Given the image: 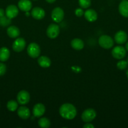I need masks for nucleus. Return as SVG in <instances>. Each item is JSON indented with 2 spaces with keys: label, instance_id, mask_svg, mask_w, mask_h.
<instances>
[{
  "label": "nucleus",
  "instance_id": "nucleus-18",
  "mask_svg": "<svg viewBox=\"0 0 128 128\" xmlns=\"http://www.w3.org/2000/svg\"><path fill=\"white\" fill-rule=\"evenodd\" d=\"M119 13L125 18H128V1L122 0L119 5Z\"/></svg>",
  "mask_w": 128,
  "mask_h": 128
},
{
  "label": "nucleus",
  "instance_id": "nucleus-21",
  "mask_svg": "<svg viewBox=\"0 0 128 128\" xmlns=\"http://www.w3.org/2000/svg\"><path fill=\"white\" fill-rule=\"evenodd\" d=\"M10 56V51L6 47L0 48V61L2 62L6 61Z\"/></svg>",
  "mask_w": 128,
  "mask_h": 128
},
{
  "label": "nucleus",
  "instance_id": "nucleus-23",
  "mask_svg": "<svg viewBox=\"0 0 128 128\" xmlns=\"http://www.w3.org/2000/svg\"><path fill=\"white\" fill-rule=\"evenodd\" d=\"M38 126L41 128H48L50 126V121L47 118H41L38 120Z\"/></svg>",
  "mask_w": 128,
  "mask_h": 128
},
{
  "label": "nucleus",
  "instance_id": "nucleus-35",
  "mask_svg": "<svg viewBox=\"0 0 128 128\" xmlns=\"http://www.w3.org/2000/svg\"><path fill=\"white\" fill-rule=\"evenodd\" d=\"M127 63H128V58H127Z\"/></svg>",
  "mask_w": 128,
  "mask_h": 128
},
{
  "label": "nucleus",
  "instance_id": "nucleus-19",
  "mask_svg": "<svg viewBox=\"0 0 128 128\" xmlns=\"http://www.w3.org/2000/svg\"><path fill=\"white\" fill-rule=\"evenodd\" d=\"M38 63L39 66L43 68H47L51 65V60L48 57L45 56H40L38 59Z\"/></svg>",
  "mask_w": 128,
  "mask_h": 128
},
{
  "label": "nucleus",
  "instance_id": "nucleus-13",
  "mask_svg": "<svg viewBox=\"0 0 128 128\" xmlns=\"http://www.w3.org/2000/svg\"><path fill=\"white\" fill-rule=\"evenodd\" d=\"M31 14L34 19L37 20H42L45 16V11L40 7H35L32 9Z\"/></svg>",
  "mask_w": 128,
  "mask_h": 128
},
{
  "label": "nucleus",
  "instance_id": "nucleus-8",
  "mask_svg": "<svg viewBox=\"0 0 128 128\" xmlns=\"http://www.w3.org/2000/svg\"><path fill=\"white\" fill-rule=\"evenodd\" d=\"M17 101L21 105L27 104L30 100V95L28 91L21 90L17 94Z\"/></svg>",
  "mask_w": 128,
  "mask_h": 128
},
{
  "label": "nucleus",
  "instance_id": "nucleus-34",
  "mask_svg": "<svg viewBox=\"0 0 128 128\" xmlns=\"http://www.w3.org/2000/svg\"><path fill=\"white\" fill-rule=\"evenodd\" d=\"M126 76H127V79H128V70H127V71H126Z\"/></svg>",
  "mask_w": 128,
  "mask_h": 128
},
{
  "label": "nucleus",
  "instance_id": "nucleus-14",
  "mask_svg": "<svg viewBox=\"0 0 128 128\" xmlns=\"http://www.w3.org/2000/svg\"><path fill=\"white\" fill-rule=\"evenodd\" d=\"M17 114L22 120H28L30 116V111L26 106H21L18 108Z\"/></svg>",
  "mask_w": 128,
  "mask_h": 128
},
{
  "label": "nucleus",
  "instance_id": "nucleus-26",
  "mask_svg": "<svg viewBox=\"0 0 128 128\" xmlns=\"http://www.w3.org/2000/svg\"><path fill=\"white\" fill-rule=\"evenodd\" d=\"M11 23V19L8 18L6 16L5 17V16L0 17V25L3 26H6L9 25Z\"/></svg>",
  "mask_w": 128,
  "mask_h": 128
},
{
  "label": "nucleus",
  "instance_id": "nucleus-11",
  "mask_svg": "<svg viewBox=\"0 0 128 128\" xmlns=\"http://www.w3.org/2000/svg\"><path fill=\"white\" fill-rule=\"evenodd\" d=\"M19 13L18 8L16 6L13 4L9 5L6 9L5 14L6 16L10 19H13L18 16Z\"/></svg>",
  "mask_w": 128,
  "mask_h": 128
},
{
  "label": "nucleus",
  "instance_id": "nucleus-25",
  "mask_svg": "<svg viewBox=\"0 0 128 128\" xmlns=\"http://www.w3.org/2000/svg\"><path fill=\"white\" fill-rule=\"evenodd\" d=\"M128 66L127 61H125V60H120L119 62L117 63V67L119 70H124L127 68Z\"/></svg>",
  "mask_w": 128,
  "mask_h": 128
},
{
  "label": "nucleus",
  "instance_id": "nucleus-29",
  "mask_svg": "<svg viewBox=\"0 0 128 128\" xmlns=\"http://www.w3.org/2000/svg\"><path fill=\"white\" fill-rule=\"evenodd\" d=\"M84 128H94V126L91 123H89V122H87L85 124H84L83 126Z\"/></svg>",
  "mask_w": 128,
  "mask_h": 128
},
{
  "label": "nucleus",
  "instance_id": "nucleus-28",
  "mask_svg": "<svg viewBox=\"0 0 128 128\" xmlns=\"http://www.w3.org/2000/svg\"><path fill=\"white\" fill-rule=\"evenodd\" d=\"M75 14L77 17H81L84 14V11L83 10V8H77L75 10Z\"/></svg>",
  "mask_w": 128,
  "mask_h": 128
},
{
  "label": "nucleus",
  "instance_id": "nucleus-6",
  "mask_svg": "<svg viewBox=\"0 0 128 128\" xmlns=\"http://www.w3.org/2000/svg\"><path fill=\"white\" fill-rule=\"evenodd\" d=\"M51 19L56 23L61 22L64 18V11L61 8L56 7L51 11Z\"/></svg>",
  "mask_w": 128,
  "mask_h": 128
},
{
  "label": "nucleus",
  "instance_id": "nucleus-3",
  "mask_svg": "<svg viewBox=\"0 0 128 128\" xmlns=\"http://www.w3.org/2000/svg\"><path fill=\"white\" fill-rule=\"evenodd\" d=\"M41 52L40 48L36 42H31L27 48V53L31 58H37Z\"/></svg>",
  "mask_w": 128,
  "mask_h": 128
},
{
  "label": "nucleus",
  "instance_id": "nucleus-1",
  "mask_svg": "<svg viewBox=\"0 0 128 128\" xmlns=\"http://www.w3.org/2000/svg\"><path fill=\"white\" fill-rule=\"evenodd\" d=\"M76 108L70 103H65L59 108V114L63 118L67 120H72L77 116Z\"/></svg>",
  "mask_w": 128,
  "mask_h": 128
},
{
  "label": "nucleus",
  "instance_id": "nucleus-20",
  "mask_svg": "<svg viewBox=\"0 0 128 128\" xmlns=\"http://www.w3.org/2000/svg\"><path fill=\"white\" fill-rule=\"evenodd\" d=\"M70 44L73 49L77 50V51L82 50L84 47V41L79 38H75L72 40Z\"/></svg>",
  "mask_w": 128,
  "mask_h": 128
},
{
  "label": "nucleus",
  "instance_id": "nucleus-2",
  "mask_svg": "<svg viewBox=\"0 0 128 128\" xmlns=\"http://www.w3.org/2000/svg\"><path fill=\"white\" fill-rule=\"evenodd\" d=\"M99 44L100 47L105 50H109L112 48L114 46V40L110 36L108 35H102L99 38Z\"/></svg>",
  "mask_w": 128,
  "mask_h": 128
},
{
  "label": "nucleus",
  "instance_id": "nucleus-33",
  "mask_svg": "<svg viewBox=\"0 0 128 128\" xmlns=\"http://www.w3.org/2000/svg\"><path fill=\"white\" fill-rule=\"evenodd\" d=\"M26 16H30V13H29V12H28V11H27V12H26Z\"/></svg>",
  "mask_w": 128,
  "mask_h": 128
},
{
  "label": "nucleus",
  "instance_id": "nucleus-15",
  "mask_svg": "<svg viewBox=\"0 0 128 128\" xmlns=\"http://www.w3.org/2000/svg\"><path fill=\"white\" fill-rule=\"evenodd\" d=\"M84 16L86 20L89 22H94L97 20L98 16L95 10L92 9H89L84 12Z\"/></svg>",
  "mask_w": 128,
  "mask_h": 128
},
{
  "label": "nucleus",
  "instance_id": "nucleus-36",
  "mask_svg": "<svg viewBox=\"0 0 128 128\" xmlns=\"http://www.w3.org/2000/svg\"><path fill=\"white\" fill-rule=\"evenodd\" d=\"M34 1H36V0H34Z\"/></svg>",
  "mask_w": 128,
  "mask_h": 128
},
{
  "label": "nucleus",
  "instance_id": "nucleus-12",
  "mask_svg": "<svg viewBox=\"0 0 128 128\" xmlns=\"http://www.w3.org/2000/svg\"><path fill=\"white\" fill-rule=\"evenodd\" d=\"M45 106L42 103H37L33 106V114L36 118H40L45 114Z\"/></svg>",
  "mask_w": 128,
  "mask_h": 128
},
{
  "label": "nucleus",
  "instance_id": "nucleus-22",
  "mask_svg": "<svg viewBox=\"0 0 128 128\" xmlns=\"http://www.w3.org/2000/svg\"><path fill=\"white\" fill-rule=\"evenodd\" d=\"M6 107H7V109L9 111L13 112V111L17 110L18 108V101H15V100H10L7 102Z\"/></svg>",
  "mask_w": 128,
  "mask_h": 128
},
{
  "label": "nucleus",
  "instance_id": "nucleus-5",
  "mask_svg": "<svg viewBox=\"0 0 128 128\" xmlns=\"http://www.w3.org/2000/svg\"><path fill=\"white\" fill-rule=\"evenodd\" d=\"M60 33V28L56 24L53 23L49 25L46 29V35L50 39H55Z\"/></svg>",
  "mask_w": 128,
  "mask_h": 128
},
{
  "label": "nucleus",
  "instance_id": "nucleus-10",
  "mask_svg": "<svg viewBox=\"0 0 128 128\" xmlns=\"http://www.w3.org/2000/svg\"><path fill=\"white\" fill-rule=\"evenodd\" d=\"M127 34L124 31H117L114 36V41L118 44H124L127 40Z\"/></svg>",
  "mask_w": 128,
  "mask_h": 128
},
{
  "label": "nucleus",
  "instance_id": "nucleus-16",
  "mask_svg": "<svg viewBox=\"0 0 128 128\" xmlns=\"http://www.w3.org/2000/svg\"><path fill=\"white\" fill-rule=\"evenodd\" d=\"M18 6L21 11L27 12L32 8V3L30 0H20L18 3Z\"/></svg>",
  "mask_w": 128,
  "mask_h": 128
},
{
  "label": "nucleus",
  "instance_id": "nucleus-9",
  "mask_svg": "<svg viewBox=\"0 0 128 128\" xmlns=\"http://www.w3.org/2000/svg\"><path fill=\"white\" fill-rule=\"evenodd\" d=\"M26 47V41L23 38H18L15 40L12 45L13 50L15 52H21Z\"/></svg>",
  "mask_w": 128,
  "mask_h": 128
},
{
  "label": "nucleus",
  "instance_id": "nucleus-24",
  "mask_svg": "<svg viewBox=\"0 0 128 128\" xmlns=\"http://www.w3.org/2000/svg\"><path fill=\"white\" fill-rule=\"evenodd\" d=\"M79 6L83 9H87L91 5V0H79Z\"/></svg>",
  "mask_w": 128,
  "mask_h": 128
},
{
  "label": "nucleus",
  "instance_id": "nucleus-30",
  "mask_svg": "<svg viewBox=\"0 0 128 128\" xmlns=\"http://www.w3.org/2000/svg\"><path fill=\"white\" fill-rule=\"evenodd\" d=\"M5 12L4 11V10H3L2 8H0V17H2V16H5Z\"/></svg>",
  "mask_w": 128,
  "mask_h": 128
},
{
  "label": "nucleus",
  "instance_id": "nucleus-7",
  "mask_svg": "<svg viewBox=\"0 0 128 128\" xmlns=\"http://www.w3.org/2000/svg\"><path fill=\"white\" fill-rule=\"evenodd\" d=\"M112 56L116 60H122L126 55V50L123 46H117L112 50Z\"/></svg>",
  "mask_w": 128,
  "mask_h": 128
},
{
  "label": "nucleus",
  "instance_id": "nucleus-32",
  "mask_svg": "<svg viewBox=\"0 0 128 128\" xmlns=\"http://www.w3.org/2000/svg\"><path fill=\"white\" fill-rule=\"evenodd\" d=\"M125 50L128 51V42H127V43L125 44Z\"/></svg>",
  "mask_w": 128,
  "mask_h": 128
},
{
  "label": "nucleus",
  "instance_id": "nucleus-31",
  "mask_svg": "<svg viewBox=\"0 0 128 128\" xmlns=\"http://www.w3.org/2000/svg\"><path fill=\"white\" fill-rule=\"evenodd\" d=\"M55 1H56V0H46V2H48V3H53V2H55Z\"/></svg>",
  "mask_w": 128,
  "mask_h": 128
},
{
  "label": "nucleus",
  "instance_id": "nucleus-27",
  "mask_svg": "<svg viewBox=\"0 0 128 128\" xmlns=\"http://www.w3.org/2000/svg\"><path fill=\"white\" fill-rule=\"evenodd\" d=\"M6 70H7V68H6V65L4 63L0 62V76H3L4 74H5Z\"/></svg>",
  "mask_w": 128,
  "mask_h": 128
},
{
  "label": "nucleus",
  "instance_id": "nucleus-17",
  "mask_svg": "<svg viewBox=\"0 0 128 128\" xmlns=\"http://www.w3.org/2000/svg\"><path fill=\"white\" fill-rule=\"evenodd\" d=\"M8 36L11 38H17L20 34V31L18 27L15 26H11L6 30Z\"/></svg>",
  "mask_w": 128,
  "mask_h": 128
},
{
  "label": "nucleus",
  "instance_id": "nucleus-4",
  "mask_svg": "<svg viewBox=\"0 0 128 128\" xmlns=\"http://www.w3.org/2000/svg\"><path fill=\"white\" fill-rule=\"evenodd\" d=\"M96 111L92 108H88L82 112L81 118L85 122H90L96 118Z\"/></svg>",
  "mask_w": 128,
  "mask_h": 128
}]
</instances>
